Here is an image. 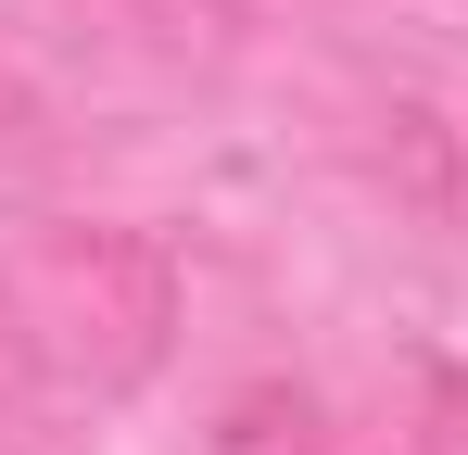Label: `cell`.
<instances>
[{"label":"cell","instance_id":"7a4b0ae2","mask_svg":"<svg viewBox=\"0 0 468 455\" xmlns=\"http://www.w3.org/2000/svg\"><path fill=\"white\" fill-rule=\"evenodd\" d=\"M418 455H468V367L418 379Z\"/></svg>","mask_w":468,"mask_h":455},{"label":"cell","instance_id":"6da1fadb","mask_svg":"<svg viewBox=\"0 0 468 455\" xmlns=\"http://www.w3.org/2000/svg\"><path fill=\"white\" fill-rule=\"evenodd\" d=\"M216 455H329V430H316V405L292 379H253V392H229V418H216Z\"/></svg>","mask_w":468,"mask_h":455}]
</instances>
